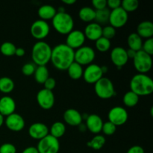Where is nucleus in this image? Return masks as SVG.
I'll list each match as a JSON object with an SVG mask.
<instances>
[{
	"label": "nucleus",
	"mask_w": 153,
	"mask_h": 153,
	"mask_svg": "<svg viewBox=\"0 0 153 153\" xmlns=\"http://www.w3.org/2000/svg\"><path fill=\"white\" fill-rule=\"evenodd\" d=\"M116 130L117 126L115 125H114L112 123L109 122V121H108V122L106 123H103L102 131L103 134H105V135H113V134L116 132Z\"/></svg>",
	"instance_id": "c9c22d12"
},
{
	"label": "nucleus",
	"mask_w": 153,
	"mask_h": 153,
	"mask_svg": "<svg viewBox=\"0 0 153 153\" xmlns=\"http://www.w3.org/2000/svg\"><path fill=\"white\" fill-rule=\"evenodd\" d=\"M103 73L100 65L96 64H91L88 65L84 70L83 77L84 80L88 84H95L103 77Z\"/></svg>",
	"instance_id": "f8f14e48"
},
{
	"label": "nucleus",
	"mask_w": 153,
	"mask_h": 153,
	"mask_svg": "<svg viewBox=\"0 0 153 153\" xmlns=\"http://www.w3.org/2000/svg\"><path fill=\"white\" fill-rule=\"evenodd\" d=\"M16 46L11 42H4L0 46V52L3 55L7 57H10L15 55L16 52Z\"/></svg>",
	"instance_id": "473e14b6"
},
{
	"label": "nucleus",
	"mask_w": 153,
	"mask_h": 153,
	"mask_svg": "<svg viewBox=\"0 0 153 153\" xmlns=\"http://www.w3.org/2000/svg\"><path fill=\"white\" fill-rule=\"evenodd\" d=\"M25 54V51L23 48L18 47L16 49V52H15V55L17 57H22L24 56Z\"/></svg>",
	"instance_id": "49530a36"
},
{
	"label": "nucleus",
	"mask_w": 153,
	"mask_h": 153,
	"mask_svg": "<svg viewBox=\"0 0 153 153\" xmlns=\"http://www.w3.org/2000/svg\"><path fill=\"white\" fill-rule=\"evenodd\" d=\"M110 10L108 7L102 10H96L95 21L98 24H105L108 22L109 16H110Z\"/></svg>",
	"instance_id": "2f4dec72"
},
{
	"label": "nucleus",
	"mask_w": 153,
	"mask_h": 153,
	"mask_svg": "<svg viewBox=\"0 0 153 153\" xmlns=\"http://www.w3.org/2000/svg\"><path fill=\"white\" fill-rule=\"evenodd\" d=\"M132 60L134 67L138 72V73L146 74L152 69V56L146 54L143 50L137 52L135 56Z\"/></svg>",
	"instance_id": "423d86ee"
},
{
	"label": "nucleus",
	"mask_w": 153,
	"mask_h": 153,
	"mask_svg": "<svg viewBox=\"0 0 153 153\" xmlns=\"http://www.w3.org/2000/svg\"><path fill=\"white\" fill-rule=\"evenodd\" d=\"M36 148L39 153H58L60 150L59 140L49 134L39 140Z\"/></svg>",
	"instance_id": "6e6552de"
},
{
	"label": "nucleus",
	"mask_w": 153,
	"mask_h": 153,
	"mask_svg": "<svg viewBox=\"0 0 153 153\" xmlns=\"http://www.w3.org/2000/svg\"><path fill=\"white\" fill-rule=\"evenodd\" d=\"M35 81L38 84H43L49 77V70L46 66H37L34 73Z\"/></svg>",
	"instance_id": "bb28decb"
},
{
	"label": "nucleus",
	"mask_w": 153,
	"mask_h": 153,
	"mask_svg": "<svg viewBox=\"0 0 153 153\" xmlns=\"http://www.w3.org/2000/svg\"><path fill=\"white\" fill-rule=\"evenodd\" d=\"M64 121L70 126H79L82 124V115L79 111L74 108H69L65 111L63 115Z\"/></svg>",
	"instance_id": "6ab92c4d"
},
{
	"label": "nucleus",
	"mask_w": 153,
	"mask_h": 153,
	"mask_svg": "<svg viewBox=\"0 0 153 153\" xmlns=\"http://www.w3.org/2000/svg\"><path fill=\"white\" fill-rule=\"evenodd\" d=\"M14 82L9 77L0 78V91L3 94H9L14 89Z\"/></svg>",
	"instance_id": "c756f323"
},
{
	"label": "nucleus",
	"mask_w": 153,
	"mask_h": 153,
	"mask_svg": "<svg viewBox=\"0 0 153 153\" xmlns=\"http://www.w3.org/2000/svg\"><path fill=\"white\" fill-rule=\"evenodd\" d=\"M91 3L93 7L96 9L95 10H102L107 7V0H93Z\"/></svg>",
	"instance_id": "a19ab883"
},
{
	"label": "nucleus",
	"mask_w": 153,
	"mask_h": 153,
	"mask_svg": "<svg viewBox=\"0 0 153 153\" xmlns=\"http://www.w3.org/2000/svg\"><path fill=\"white\" fill-rule=\"evenodd\" d=\"M103 121L99 115L91 114L86 118V128L91 131L92 134H99L102 131Z\"/></svg>",
	"instance_id": "aec40b11"
},
{
	"label": "nucleus",
	"mask_w": 153,
	"mask_h": 153,
	"mask_svg": "<svg viewBox=\"0 0 153 153\" xmlns=\"http://www.w3.org/2000/svg\"><path fill=\"white\" fill-rule=\"evenodd\" d=\"M22 153H39L37 151V148L34 147V146H28L26 147L25 149H24V150L22 151Z\"/></svg>",
	"instance_id": "a18cd8bd"
},
{
	"label": "nucleus",
	"mask_w": 153,
	"mask_h": 153,
	"mask_svg": "<svg viewBox=\"0 0 153 153\" xmlns=\"http://www.w3.org/2000/svg\"><path fill=\"white\" fill-rule=\"evenodd\" d=\"M4 123V117H3L1 114H0V127L3 125V123Z\"/></svg>",
	"instance_id": "3c124183"
},
{
	"label": "nucleus",
	"mask_w": 153,
	"mask_h": 153,
	"mask_svg": "<svg viewBox=\"0 0 153 153\" xmlns=\"http://www.w3.org/2000/svg\"><path fill=\"white\" fill-rule=\"evenodd\" d=\"M107 7L112 10L118 8V7H121V1L120 0H108Z\"/></svg>",
	"instance_id": "37998d69"
},
{
	"label": "nucleus",
	"mask_w": 153,
	"mask_h": 153,
	"mask_svg": "<svg viewBox=\"0 0 153 153\" xmlns=\"http://www.w3.org/2000/svg\"><path fill=\"white\" fill-rule=\"evenodd\" d=\"M116 28L112 27L111 25H106L105 27L102 28V37L108 39L110 40L111 39H113L116 35Z\"/></svg>",
	"instance_id": "e433bc0d"
},
{
	"label": "nucleus",
	"mask_w": 153,
	"mask_h": 153,
	"mask_svg": "<svg viewBox=\"0 0 153 153\" xmlns=\"http://www.w3.org/2000/svg\"><path fill=\"white\" fill-rule=\"evenodd\" d=\"M85 40L86 38L83 31L76 29L73 30L67 35L65 44L73 50H76L79 48L83 46Z\"/></svg>",
	"instance_id": "4468645a"
},
{
	"label": "nucleus",
	"mask_w": 153,
	"mask_h": 153,
	"mask_svg": "<svg viewBox=\"0 0 153 153\" xmlns=\"http://www.w3.org/2000/svg\"><path fill=\"white\" fill-rule=\"evenodd\" d=\"M126 53H127V56H128V59H129V58L133 59V58H134V56H135L137 52H135V51L132 50V49H128V50H126Z\"/></svg>",
	"instance_id": "de8ad7c7"
},
{
	"label": "nucleus",
	"mask_w": 153,
	"mask_h": 153,
	"mask_svg": "<svg viewBox=\"0 0 153 153\" xmlns=\"http://www.w3.org/2000/svg\"><path fill=\"white\" fill-rule=\"evenodd\" d=\"M96 10L91 7H84L79 10V17L82 21L85 22H92L95 20Z\"/></svg>",
	"instance_id": "393cba45"
},
{
	"label": "nucleus",
	"mask_w": 153,
	"mask_h": 153,
	"mask_svg": "<svg viewBox=\"0 0 153 153\" xmlns=\"http://www.w3.org/2000/svg\"><path fill=\"white\" fill-rule=\"evenodd\" d=\"M52 48L46 42L38 41L31 49V59L36 66H46L51 60Z\"/></svg>",
	"instance_id": "7ed1b4c3"
},
{
	"label": "nucleus",
	"mask_w": 153,
	"mask_h": 153,
	"mask_svg": "<svg viewBox=\"0 0 153 153\" xmlns=\"http://www.w3.org/2000/svg\"><path fill=\"white\" fill-rule=\"evenodd\" d=\"M0 153H16V148L12 143H3L0 146Z\"/></svg>",
	"instance_id": "ea45409f"
},
{
	"label": "nucleus",
	"mask_w": 153,
	"mask_h": 153,
	"mask_svg": "<svg viewBox=\"0 0 153 153\" xmlns=\"http://www.w3.org/2000/svg\"><path fill=\"white\" fill-rule=\"evenodd\" d=\"M75 50L65 43H61L52 49L51 60L54 67L59 70H67L74 62Z\"/></svg>",
	"instance_id": "f257e3e1"
},
{
	"label": "nucleus",
	"mask_w": 153,
	"mask_h": 153,
	"mask_svg": "<svg viewBox=\"0 0 153 153\" xmlns=\"http://www.w3.org/2000/svg\"><path fill=\"white\" fill-rule=\"evenodd\" d=\"M43 85H44L45 89L52 91V90L56 86V81H55V79L54 78L49 77L46 79V82L43 83Z\"/></svg>",
	"instance_id": "79ce46f5"
},
{
	"label": "nucleus",
	"mask_w": 153,
	"mask_h": 153,
	"mask_svg": "<svg viewBox=\"0 0 153 153\" xmlns=\"http://www.w3.org/2000/svg\"><path fill=\"white\" fill-rule=\"evenodd\" d=\"M52 21L54 29L61 34L67 35L74 28V20L67 12H57Z\"/></svg>",
	"instance_id": "20e7f679"
},
{
	"label": "nucleus",
	"mask_w": 153,
	"mask_h": 153,
	"mask_svg": "<svg viewBox=\"0 0 153 153\" xmlns=\"http://www.w3.org/2000/svg\"><path fill=\"white\" fill-rule=\"evenodd\" d=\"M102 27L101 25L97 22H91L86 25L83 33L85 38H88V40L92 41H96L102 37Z\"/></svg>",
	"instance_id": "412c9836"
},
{
	"label": "nucleus",
	"mask_w": 153,
	"mask_h": 153,
	"mask_svg": "<svg viewBox=\"0 0 153 153\" xmlns=\"http://www.w3.org/2000/svg\"><path fill=\"white\" fill-rule=\"evenodd\" d=\"M105 142L106 140L104 136L101 134H97L89 142L87 143V146L94 150H100L104 146Z\"/></svg>",
	"instance_id": "c85d7f7f"
},
{
	"label": "nucleus",
	"mask_w": 153,
	"mask_h": 153,
	"mask_svg": "<svg viewBox=\"0 0 153 153\" xmlns=\"http://www.w3.org/2000/svg\"><path fill=\"white\" fill-rule=\"evenodd\" d=\"M16 102L14 100L8 96H4L0 99V114L7 117L15 113Z\"/></svg>",
	"instance_id": "a211bd4d"
},
{
	"label": "nucleus",
	"mask_w": 153,
	"mask_h": 153,
	"mask_svg": "<svg viewBox=\"0 0 153 153\" xmlns=\"http://www.w3.org/2000/svg\"><path fill=\"white\" fill-rule=\"evenodd\" d=\"M66 132V126L62 122H55L51 126L50 129H49V134L52 137L58 139L64 136Z\"/></svg>",
	"instance_id": "cd10ccee"
},
{
	"label": "nucleus",
	"mask_w": 153,
	"mask_h": 153,
	"mask_svg": "<svg viewBox=\"0 0 153 153\" xmlns=\"http://www.w3.org/2000/svg\"><path fill=\"white\" fill-rule=\"evenodd\" d=\"M6 127L12 131H20L25 127V120L19 114L13 113L4 120Z\"/></svg>",
	"instance_id": "dca6fc26"
},
{
	"label": "nucleus",
	"mask_w": 153,
	"mask_h": 153,
	"mask_svg": "<svg viewBox=\"0 0 153 153\" xmlns=\"http://www.w3.org/2000/svg\"><path fill=\"white\" fill-rule=\"evenodd\" d=\"M36 67H37V66L33 63H26L22 67V74L26 76H32L35 72Z\"/></svg>",
	"instance_id": "4c0bfd02"
},
{
	"label": "nucleus",
	"mask_w": 153,
	"mask_h": 153,
	"mask_svg": "<svg viewBox=\"0 0 153 153\" xmlns=\"http://www.w3.org/2000/svg\"><path fill=\"white\" fill-rule=\"evenodd\" d=\"M28 134L32 139L40 140L49 134V128L43 123H34L30 126Z\"/></svg>",
	"instance_id": "f3484780"
},
{
	"label": "nucleus",
	"mask_w": 153,
	"mask_h": 153,
	"mask_svg": "<svg viewBox=\"0 0 153 153\" xmlns=\"http://www.w3.org/2000/svg\"><path fill=\"white\" fill-rule=\"evenodd\" d=\"M137 33L141 38H152L153 23L151 21H143L137 25Z\"/></svg>",
	"instance_id": "4be33fe9"
},
{
	"label": "nucleus",
	"mask_w": 153,
	"mask_h": 153,
	"mask_svg": "<svg viewBox=\"0 0 153 153\" xmlns=\"http://www.w3.org/2000/svg\"><path fill=\"white\" fill-rule=\"evenodd\" d=\"M94 90L97 97L102 100H108L116 94L113 82L108 78L100 79L94 84Z\"/></svg>",
	"instance_id": "39448f33"
},
{
	"label": "nucleus",
	"mask_w": 153,
	"mask_h": 153,
	"mask_svg": "<svg viewBox=\"0 0 153 153\" xmlns=\"http://www.w3.org/2000/svg\"><path fill=\"white\" fill-rule=\"evenodd\" d=\"M124 105L128 108H132L137 105L139 102V97L131 91H128L125 94L123 98Z\"/></svg>",
	"instance_id": "7c9ffc66"
},
{
	"label": "nucleus",
	"mask_w": 153,
	"mask_h": 153,
	"mask_svg": "<svg viewBox=\"0 0 153 153\" xmlns=\"http://www.w3.org/2000/svg\"><path fill=\"white\" fill-rule=\"evenodd\" d=\"M139 2L137 0H123L121 1V7L127 13L133 12L138 8Z\"/></svg>",
	"instance_id": "72a5a7b5"
},
{
	"label": "nucleus",
	"mask_w": 153,
	"mask_h": 153,
	"mask_svg": "<svg viewBox=\"0 0 153 153\" xmlns=\"http://www.w3.org/2000/svg\"><path fill=\"white\" fill-rule=\"evenodd\" d=\"M69 76L73 80H79L83 76V67L76 62H73L67 69Z\"/></svg>",
	"instance_id": "a878e982"
},
{
	"label": "nucleus",
	"mask_w": 153,
	"mask_h": 153,
	"mask_svg": "<svg viewBox=\"0 0 153 153\" xmlns=\"http://www.w3.org/2000/svg\"><path fill=\"white\" fill-rule=\"evenodd\" d=\"M50 27L46 21L42 19H37L34 21L31 25L30 32L31 36L36 40L41 41L42 40L46 38L49 34Z\"/></svg>",
	"instance_id": "1a4fd4ad"
},
{
	"label": "nucleus",
	"mask_w": 153,
	"mask_h": 153,
	"mask_svg": "<svg viewBox=\"0 0 153 153\" xmlns=\"http://www.w3.org/2000/svg\"><path fill=\"white\" fill-rule=\"evenodd\" d=\"M128 19V13L120 7L111 11L108 22L110 23V25L114 28H119L123 27L127 23Z\"/></svg>",
	"instance_id": "9b49d317"
},
{
	"label": "nucleus",
	"mask_w": 153,
	"mask_h": 153,
	"mask_svg": "<svg viewBox=\"0 0 153 153\" xmlns=\"http://www.w3.org/2000/svg\"><path fill=\"white\" fill-rule=\"evenodd\" d=\"M96 57L95 51L91 46H82L75 50L74 61L81 66L90 65Z\"/></svg>",
	"instance_id": "0eeeda50"
},
{
	"label": "nucleus",
	"mask_w": 153,
	"mask_h": 153,
	"mask_svg": "<svg viewBox=\"0 0 153 153\" xmlns=\"http://www.w3.org/2000/svg\"><path fill=\"white\" fill-rule=\"evenodd\" d=\"M130 88L138 97L149 96L153 92V81L146 74L137 73L131 78Z\"/></svg>",
	"instance_id": "f03ea898"
},
{
	"label": "nucleus",
	"mask_w": 153,
	"mask_h": 153,
	"mask_svg": "<svg viewBox=\"0 0 153 153\" xmlns=\"http://www.w3.org/2000/svg\"><path fill=\"white\" fill-rule=\"evenodd\" d=\"M111 60L117 69L122 68L127 64L128 58L127 56L126 49L121 46H117L111 50Z\"/></svg>",
	"instance_id": "2eb2a0df"
},
{
	"label": "nucleus",
	"mask_w": 153,
	"mask_h": 153,
	"mask_svg": "<svg viewBox=\"0 0 153 153\" xmlns=\"http://www.w3.org/2000/svg\"><path fill=\"white\" fill-rule=\"evenodd\" d=\"M101 68H102V71L103 74H105V73H107L108 70V67H106V66H102V67H101Z\"/></svg>",
	"instance_id": "8fccbe9b"
},
{
	"label": "nucleus",
	"mask_w": 153,
	"mask_h": 153,
	"mask_svg": "<svg viewBox=\"0 0 153 153\" xmlns=\"http://www.w3.org/2000/svg\"><path fill=\"white\" fill-rule=\"evenodd\" d=\"M56 13V8L51 4H43L40 6L37 10V14L40 18V19L46 21V22L47 20L53 19Z\"/></svg>",
	"instance_id": "5701e85b"
},
{
	"label": "nucleus",
	"mask_w": 153,
	"mask_h": 153,
	"mask_svg": "<svg viewBox=\"0 0 153 153\" xmlns=\"http://www.w3.org/2000/svg\"><path fill=\"white\" fill-rule=\"evenodd\" d=\"M36 99L37 104L43 110H50L55 104V95L53 92L45 88L40 90L37 93Z\"/></svg>",
	"instance_id": "ddd939ff"
},
{
	"label": "nucleus",
	"mask_w": 153,
	"mask_h": 153,
	"mask_svg": "<svg viewBox=\"0 0 153 153\" xmlns=\"http://www.w3.org/2000/svg\"><path fill=\"white\" fill-rule=\"evenodd\" d=\"M126 153H145L144 149L140 146H133L128 149Z\"/></svg>",
	"instance_id": "c03bdc74"
},
{
	"label": "nucleus",
	"mask_w": 153,
	"mask_h": 153,
	"mask_svg": "<svg viewBox=\"0 0 153 153\" xmlns=\"http://www.w3.org/2000/svg\"><path fill=\"white\" fill-rule=\"evenodd\" d=\"M111 41L105 37H101L95 41V46L98 51L101 52H105L111 48Z\"/></svg>",
	"instance_id": "f704fd0d"
},
{
	"label": "nucleus",
	"mask_w": 153,
	"mask_h": 153,
	"mask_svg": "<svg viewBox=\"0 0 153 153\" xmlns=\"http://www.w3.org/2000/svg\"><path fill=\"white\" fill-rule=\"evenodd\" d=\"M143 52H146V54L149 55H153V39L149 38L146 39L144 42H143L142 45V49Z\"/></svg>",
	"instance_id": "58836bf2"
},
{
	"label": "nucleus",
	"mask_w": 153,
	"mask_h": 153,
	"mask_svg": "<svg viewBox=\"0 0 153 153\" xmlns=\"http://www.w3.org/2000/svg\"><path fill=\"white\" fill-rule=\"evenodd\" d=\"M109 122L112 123L116 126H122L127 122L128 114L127 111L121 106H115L112 108L108 114Z\"/></svg>",
	"instance_id": "9d476101"
},
{
	"label": "nucleus",
	"mask_w": 153,
	"mask_h": 153,
	"mask_svg": "<svg viewBox=\"0 0 153 153\" xmlns=\"http://www.w3.org/2000/svg\"><path fill=\"white\" fill-rule=\"evenodd\" d=\"M62 3L67 4V5H73L76 2V0H62Z\"/></svg>",
	"instance_id": "09e8293b"
},
{
	"label": "nucleus",
	"mask_w": 153,
	"mask_h": 153,
	"mask_svg": "<svg viewBox=\"0 0 153 153\" xmlns=\"http://www.w3.org/2000/svg\"><path fill=\"white\" fill-rule=\"evenodd\" d=\"M127 43L129 49L135 52H138L142 49L143 40L137 33H131L127 38Z\"/></svg>",
	"instance_id": "b1692460"
}]
</instances>
